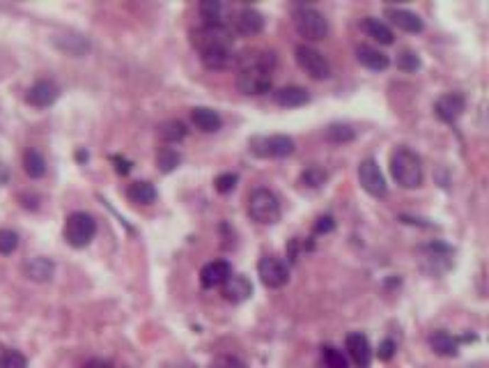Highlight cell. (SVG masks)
Returning <instances> with one entry per match:
<instances>
[{"label":"cell","instance_id":"obj_1","mask_svg":"<svg viewBox=\"0 0 489 368\" xmlns=\"http://www.w3.org/2000/svg\"><path fill=\"white\" fill-rule=\"evenodd\" d=\"M191 46L200 53L202 65L211 72L228 70L234 63V42L226 26H200L191 31Z\"/></svg>","mask_w":489,"mask_h":368},{"label":"cell","instance_id":"obj_2","mask_svg":"<svg viewBox=\"0 0 489 368\" xmlns=\"http://www.w3.org/2000/svg\"><path fill=\"white\" fill-rule=\"evenodd\" d=\"M276 55L269 51H253L239 60L237 90L243 94H264L273 85Z\"/></svg>","mask_w":489,"mask_h":368},{"label":"cell","instance_id":"obj_3","mask_svg":"<svg viewBox=\"0 0 489 368\" xmlns=\"http://www.w3.org/2000/svg\"><path fill=\"white\" fill-rule=\"evenodd\" d=\"M390 175L405 189H416L423 184V161L414 152L400 145L390 152Z\"/></svg>","mask_w":489,"mask_h":368},{"label":"cell","instance_id":"obj_4","mask_svg":"<svg viewBox=\"0 0 489 368\" xmlns=\"http://www.w3.org/2000/svg\"><path fill=\"white\" fill-rule=\"evenodd\" d=\"M292 21H295L297 33L310 42H322L329 37V21L315 7L299 5L295 9V14H292Z\"/></svg>","mask_w":489,"mask_h":368},{"label":"cell","instance_id":"obj_5","mask_svg":"<svg viewBox=\"0 0 489 368\" xmlns=\"http://www.w3.org/2000/svg\"><path fill=\"white\" fill-rule=\"evenodd\" d=\"M248 217L260 226H271L280 221V202L269 189H256L248 196Z\"/></svg>","mask_w":489,"mask_h":368},{"label":"cell","instance_id":"obj_6","mask_svg":"<svg viewBox=\"0 0 489 368\" xmlns=\"http://www.w3.org/2000/svg\"><path fill=\"white\" fill-rule=\"evenodd\" d=\"M97 235V221L87 212H74L65 221V239L74 249L87 247Z\"/></svg>","mask_w":489,"mask_h":368},{"label":"cell","instance_id":"obj_7","mask_svg":"<svg viewBox=\"0 0 489 368\" xmlns=\"http://www.w3.org/2000/svg\"><path fill=\"white\" fill-rule=\"evenodd\" d=\"M295 139L285 134H271V136H253L248 141V150L262 159H282L295 152Z\"/></svg>","mask_w":489,"mask_h":368},{"label":"cell","instance_id":"obj_8","mask_svg":"<svg viewBox=\"0 0 489 368\" xmlns=\"http://www.w3.org/2000/svg\"><path fill=\"white\" fill-rule=\"evenodd\" d=\"M297 63L301 70L315 81H324L331 76V63L326 60V55L319 53L317 48H312V46H306V44L297 46Z\"/></svg>","mask_w":489,"mask_h":368},{"label":"cell","instance_id":"obj_9","mask_svg":"<svg viewBox=\"0 0 489 368\" xmlns=\"http://www.w3.org/2000/svg\"><path fill=\"white\" fill-rule=\"evenodd\" d=\"M358 182H361V187H363V191L370 193L373 198H384L388 193L386 178L375 159H363L358 163Z\"/></svg>","mask_w":489,"mask_h":368},{"label":"cell","instance_id":"obj_10","mask_svg":"<svg viewBox=\"0 0 489 368\" xmlns=\"http://www.w3.org/2000/svg\"><path fill=\"white\" fill-rule=\"evenodd\" d=\"M258 276L267 288L278 290L290 281V269L280 258L264 256V258H260V263H258Z\"/></svg>","mask_w":489,"mask_h":368},{"label":"cell","instance_id":"obj_11","mask_svg":"<svg viewBox=\"0 0 489 368\" xmlns=\"http://www.w3.org/2000/svg\"><path fill=\"white\" fill-rule=\"evenodd\" d=\"M345 347H347V355H349L351 364H354L356 368H368L370 364H373V347H370V341H368L366 334L351 332L345 341Z\"/></svg>","mask_w":489,"mask_h":368},{"label":"cell","instance_id":"obj_12","mask_svg":"<svg viewBox=\"0 0 489 368\" xmlns=\"http://www.w3.org/2000/svg\"><path fill=\"white\" fill-rule=\"evenodd\" d=\"M57 97H60L57 83L44 79V81H37L35 85H31V90L26 92V102L31 106H37V109H46V106L57 102Z\"/></svg>","mask_w":489,"mask_h":368},{"label":"cell","instance_id":"obj_13","mask_svg":"<svg viewBox=\"0 0 489 368\" xmlns=\"http://www.w3.org/2000/svg\"><path fill=\"white\" fill-rule=\"evenodd\" d=\"M234 31L243 37H256L264 31V16L253 7H243L234 14Z\"/></svg>","mask_w":489,"mask_h":368},{"label":"cell","instance_id":"obj_14","mask_svg":"<svg viewBox=\"0 0 489 368\" xmlns=\"http://www.w3.org/2000/svg\"><path fill=\"white\" fill-rule=\"evenodd\" d=\"M221 295L226 302H232V304H241V302H246V299H251L253 295V286H251V281L246 276H241V274H232L226 283L221 286Z\"/></svg>","mask_w":489,"mask_h":368},{"label":"cell","instance_id":"obj_15","mask_svg":"<svg viewBox=\"0 0 489 368\" xmlns=\"http://www.w3.org/2000/svg\"><path fill=\"white\" fill-rule=\"evenodd\" d=\"M434 111L444 122H455L459 115L466 111V99L459 92L444 94V97H439V99H436Z\"/></svg>","mask_w":489,"mask_h":368},{"label":"cell","instance_id":"obj_16","mask_svg":"<svg viewBox=\"0 0 489 368\" xmlns=\"http://www.w3.org/2000/svg\"><path fill=\"white\" fill-rule=\"evenodd\" d=\"M386 16L390 18V23H393L397 31H405V33H423V18H420L416 12H409V9L402 7H390L386 9Z\"/></svg>","mask_w":489,"mask_h":368},{"label":"cell","instance_id":"obj_17","mask_svg":"<svg viewBox=\"0 0 489 368\" xmlns=\"http://www.w3.org/2000/svg\"><path fill=\"white\" fill-rule=\"evenodd\" d=\"M232 276V267L226 263V260H211L202 267L200 272V283L202 288H219Z\"/></svg>","mask_w":489,"mask_h":368},{"label":"cell","instance_id":"obj_18","mask_svg":"<svg viewBox=\"0 0 489 368\" xmlns=\"http://www.w3.org/2000/svg\"><path fill=\"white\" fill-rule=\"evenodd\" d=\"M53 272H55L53 260H48L44 256L31 258V260H26V263H23V276L35 281V283H46V281H51Z\"/></svg>","mask_w":489,"mask_h":368},{"label":"cell","instance_id":"obj_19","mask_svg":"<svg viewBox=\"0 0 489 368\" xmlns=\"http://www.w3.org/2000/svg\"><path fill=\"white\" fill-rule=\"evenodd\" d=\"M273 102L282 109H299V106H306L310 102V94L306 88H299V85H287V88H280L273 92Z\"/></svg>","mask_w":489,"mask_h":368},{"label":"cell","instance_id":"obj_20","mask_svg":"<svg viewBox=\"0 0 489 368\" xmlns=\"http://www.w3.org/2000/svg\"><path fill=\"white\" fill-rule=\"evenodd\" d=\"M356 60L363 67H368V70H373V72H384V70H388V65H390L386 53H381L379 48L368 46V44L356 46Z\"/></svg>","mask_w":489,"mask_h":368},{"label":"cell","instance_id":"obj_21","mask_svg":"<svg viewBox=\"0 0 489 368\" xmlns=\"http://www.w3.org/2000/svg\"><path fill=\"white\" fill-rule=\"evenodd\" d=\"M228 12L230 7L221 0H204L200 3V16L207 26H226L228 28Z\"/></svg>","mask_w":489,"mask_h":368},{"label":"cell","instance_id":"obj_22","mask_svg":"<svg viewBox=\"0 0 489 368\" xmlns=\"http://www.w3.org/2000/svg\"><path fill=\"white\" fill-rule=\"evenodd\" d=\"M361 31H363L368 37H373L375 42H379V44H393L395 42V35H393V31H390V28L384 23V21H379V18H375V16H366L363 21H361Z\"/></svg>","mask_w":489,"mask_h":368},{"label":"cell","instance_id":"obj_23","mask_svg":"<svg viewBox=\"0 0 489 368\" xmlns=\"http://www.w3.org/2000/svg\"><path fill=\"white\" fill-rule=\"evenodd\" d=\"M53 44L60 48L62 53L74 55V58H81L90 51V42H87L83 35H57Z\"/></svg>","mask_w":489,"mask_h":368},{"label":"cell","instance_id":"obj_24","mask_svg":"<svg viewBox=\"0 0 489 368\" xmlns=\"http://www.w3.org/2000/svg\"><path fill=\"white\" fill-rule=\"evenodd\" d=\"M191 120L193 124L198 127L200 131L204 134H214V131H219L223 127V120H221V115L216 111H211V109H193L191 111Z\"/></svg>","mask_w":489,"mask_h":368},{"label":"cell","instance_id":"obj_25","mask_svg":"<svg viewBox=\"0 0 489 368\" xmlns=\"http://www.w3.org/2000/svg\"><path fill=\"white\" fill-rule=\"evenodd\" d=\"M429 347L441 357H455L459 350V343H457V338L448 332H434L429 336Z\"/></svg>","mask_w":489,"mask_h":368},{"label":"cell","instance_id":"obj_26","mask_svg":"<svg viewBox=\"0 0 489 368\" xmlns=\"http://www.w3.org/2000/svg\"><path fill=\"white\" fill-rule=\"evenodd\" d=\"M126 196H129L131 202L136 205H152L156 200V189L152 182H133L126 189Z\"/></svg>","mask_w":489,"mask_h":368},{"label":"cell","instance_id":"obj_27","mask_svg":"<svg viewBox=\"0 0 489 368\" xmlns=\"http://www.w3.org/2000/svg\"><path fill=\"white\" fill-rule=\"evenodd\" d=\"M23 171L28 173V178L39 180L46 175V161L39 150H28L23 154Z\"/></svg>","mask_w":489,"mask_h":368},{"label":"cell","instance_id":"obj_28","mask_svg":"<svg viewBox=\"0 0 489 368\" xmlns=\"http://www.w3.org/2000/svg\"><path fill=\"white\" fill-rule=\"evenodd\" d=\"M324 139L334 145H342V143H351L356 139V131L349 127V124H331L324 131Z\"/></svg>","mask_w":489,"mask_h":368},{"label":"cell","instance_id":"obj_29","mask_svg":"<svg viewBox=\"0 0 489 368\" xmlns=\"http://www.w3.org/2000/svg\"><path fill=\"white\" fill-rule=\"evenodd\" d=\"M159 134H161L163 141L180 143V141L187 139V127H184V122H180V120H168L159 127Z\"/></svg>","mask_w":489,"mask_h":368},{"label":"cell","instance_id":"obj_30","mask_svg":"<svg viewBox=\"0 0 489 368\" xmlns=\"http://www.w3.org/2000/svg\"><path fill=\"white\" fill-rule=\"evenodd\" d=\"M180 163H182L180 152L172 148H161L159 154H156V166H159L161 173H172Z\"/></svg>","mask_w":489,"mask_h":368},{"label":"cell","instance_id":"obj_31","mask_svg":"<svg viewBox=\"0 0 489 368\" xmlns=\"http://www.w3.org/2000/svg\"><path fill=\"white\" fill-rule=\"evenodd\" d=\"M326 178H329V173L322 166H308L306 171L301 173V184H303V187H308V189H317V187H322V184L326 182Z\"/></svg>","mask_w":489,"mask_h":368},{"label":"cell","instance_id":"obj_32","mask_svg":"<svg viewBox=\"0 0 489 368\" xmlns=\"http://www.w3.org/2000/svg\"><path fill=\"white\" fill-rule=\"evenodd\" d=\"M322 359H324L326 368H349V359L342 355V350H338L334 345L322 347Z\"/></svg>","mask_w":489,"mask_h":368},{"label":"cell","instance_id":"obj_33","mask_svg":"<svg viewBox=\"0 0 489 368\" xmlns=\"http://www.w3.org/2000/svg\"><path fill=\"white\" fill-rule=\"evenodd\" d=\"M397 70H402L407 74L418 72L420 70V58H418V53H414V51L397 53Z\"/></svg>","mask_w":489,"mask_h":368},{"label":"cell","instance_id":"obj_34","mask_svg":"<svg viewBox=\"0 0 489 368\" xmlns=\"http://www.w3.org/2000/svg\"><path fill=\"white\" fill-rule=\"evenodd\" d=\"M16 249H18V235H16V232L9 230V228L0 230V254L9 256V254H14Z\"/></svg>","mask_w":489,"mask_h":368},{"label":"cell","instance_id":"obj_35","mask_svg":"<svg viewBox=\"0 0 489 368\" xmlns=\"http://www.w3.org/2000/svg\"><path fill=\"white\" fill-rule=\"evenodd\" d=\"M214 187H216L219 193H230L237 187V175H234V173H223V175H219L216 182H214Z\"/></svg>","mask_w":489,"mask_h":368},{"label":"cell","instance_id":"obj_36","mask_svg":"<svg viewBox=\"0 0 489 368\" xmlns=\"http://www.w3.org/2000/svg\"><path fill=\"white\" fill-rule=\"evenodd\" d=\"M0 366H3V368H26L28 362H26V357L21 352L12 350V352H7L3 359H0Z\"/></svg>","mask_w":489,"mask_h":368},{"label":"cell","instance_id":"obj_37","mask_svg":"<svg viewBox=\"0 0 489 368\" xmlns=\"http://www.w3.org/2000/svg\"><path fill=\"white\" fill-rule=\"evenodd\" d=\"M211 368H246V364H243L239 357L223 355V357H219V359L211 364Z\"/></svg>","mask_w":489,"mask_h":368},{"label":"cell","instance_id":"obj_38","mask_svg":"<svg viewBox=\"0 0 489 368\" xmlns=\"http://www.w3.org/2000/svg\"><path fill=\"white\" fill-rule=\"evenodd\" d=\"M395 350H397V345H395L393 338H386V341L379 345V359L381 362H390V359H393Z\"/></svg>","mask_w":489,"mask_h":368},{"label":"cell","instance_id":"obj_39","mask_svg":"<svg viewBox=\"0 0 489 368\" xmlns=\"http://www.w3.org/2000/svg\"><path fill=\"white\" fill-rule=\"evenodd\" d=\"M336 228V221H334V217H322V219H317V224H315V232H331Z\"/></svg>","mask_w":489,"mask_h":368},{"label":"cell","instance_id":"obj_40","mask_svg":"<svg viewBox=\"0 0 489 368\" xmlns=\"http://www.w3.org/2000/svg\"><path fill=\"white\" fill-rule=\"evenodd\" d=\"M113 161L117 163V166H115V171L120 173V175H126V173L131 171V163L126 161V159H122V157H113Z\"/></svg>","mask_w":489,"mask_h":368},{"label":"cell","instance_id":"obj_41","mask_svg":"<svg viewBox=\"0 0 489 368\" xmlns=\"http://www.w3.org/2000/svg\"><path fill=\"white\" fill-rule=\"evenodd\" d=\"M83 368H111L109 362H101V359H92V362H87Z\"/></svg>","mask_w":489,"mask_h":368},{"label":"cell","instance_id":"obj_42","mask_svg":"<svg viewBox=\"0 0 489 368\" xmlns=\"http://www.w3.org/2000/svg\"><path fill=\"white\" fill-rule=\"evenodd\" d=\"M7 178H9V171H7L5 163L0 161V184H5V182H7Z\"/></svg>","mask_w":489,"mask_h":368},{"label":"cell","instance_id":"obj_43","mask_svg":"<svg viewBox=\"0 0 489 368\" xmlns=\"http://www.w3.org/2000/svg\"><path fill=\"white\" fill-rule=\"evenodd\" d=\"M172 368H191V366H172Z\"/></svg>","mask_w":489,"mask_h":368},{"label":"cell","instance_id":"obj_44","mask_svg":"<svg viewBox=\"0 0 489 368\" xmlns=\"http://www.w3.org/2000/svg\"><path fill=\"white\" fill-rule=\"evenodd\" d=\"M0 368H3V366H0Z\"/></svg>","mask_w":489,"mask_h":368}]
</instances>
